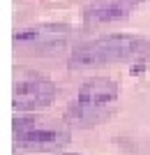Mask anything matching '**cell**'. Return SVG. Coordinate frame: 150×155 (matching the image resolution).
Instances as JSON below:
<instances>
[{"label": "cell", "instance_id": "cell-2", "mask_svg": "<svg viewBox=\"0 0 150 155\" xmlns=\"http://www.w3.org/2000/svg\"><path fill=\"white\" fill-rule=\"evenodd\" d=\"M118 84L106 77H95L78 88L76 102L65 111V123L69 127H92L111 118L113 104L118 102Z\"/></svg>", "mask_w": 150, "mask_h": 155}, {"label": "cell", "instance_id": "cell-4", "mask_svg": "<svg viewBox=\"0 0 150 155\" xmlns=\"http://www.w3.org/2000/svg\"><path fill=\"white\" fill-rule=\"evenodd\" d=\"M58 88L53 81L37 74L26 77V72H16V84H14V109L16 111H37L44 109L56 100Z\"/></svg>", "mask_w": 150, "mask_h": 155}, {"label": "cell", "instance_id": "cell-5", "mask_svg": "<svg viewBox=\"0 0 150 155\" xmlns=\"http://www.w3.org/2000/svg\"><path fill=\"white\" fill-rule=\"evenodd\" d=\"M69 39V28L60 23H44L37 28H26L14 35L16 49H30L33 53L60 51Z\"/></svg>", "mask_w": 150, "mask_h": 155}, {"label": "cell", "instance_id": "cell-3", "mask_svg": "<svg viewBox=\"0 0 150 155\" xmlns=\"http://www.w3.org/2000/svg\"><path fill=\"white\" fill-rule=\"evenodd\" d=\"M12 130L16 146L30 150H56L72 141V127L65 123V118L16 116Z\"/></svg>", "mask_w": 150, "mask_h": 155}, {"label": "cell", "instance_id": "cell-7", "mask_svg": "<svg viewBox=\"0 0 150 155\" xmlns=\"http://www.w3.org/2000/svg\"><path fill=\"white\" fill-rule=\"evenodd\" d=\"M62 155H83V153H62Z\"/></svg>", "mask_w": 150, "mask_h": 155}, {"label": "cell", "instance_id": "cell-1", "mask_svg": "<svg viewBox=\"0 0 150 155\" xmlns=\"http://www.w3.org/2000/svg\"><path fill=\"white\" fill-rule=\"evenodd\" d=\"M150 56V39L143 35L113 32L76 46L72 53L74 67H95L109 63H145Z\"/></svg>", "mask_w": 150, "mask_h": 155}, {"label": "cell", "instance_id": "cell-6", "mask_svg": "<svg viewBox=\"0 0 150 155\" xmlns=\"http://www.w3.org/2000/svg\"><path fill=\"white\" fill-rule=\"evenodd\" d=\"M139 0H113V2H104V5H95L85 12V21H116V19H125L127 14L134 9Z\"/></svg>", "mask_w": 150, "mask_h": 155}]
</instances>
